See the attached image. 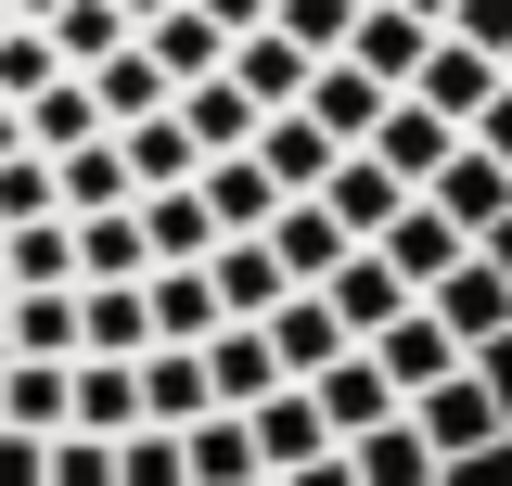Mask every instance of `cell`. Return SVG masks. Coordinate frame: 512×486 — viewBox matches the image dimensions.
<instances>
[{
	"instance_id": "39",
	"label": "cell",
	"mask_w": 512,
	"mask_h": 486,
	"mask_svg": "<svg viewBox=\"0 0 512 486\" xmlns=\"http://www.w3.org/2000/svg\"><path fill=\"white\" fill-rule=\"evenodd\" d=\"M52 77H64V64H52V39H39V26H0V103H13V116H26Z\"/></svg>"
},
{
	"instance_id": "4",
	"label": "cell",
	"mask_w": 512,
	"mask_h": 486,
	"mask_svg": "<svg viewBox=\"0 0 512 486\" xmlns=\"http://www.w3.org/2000/svg\"><path fill=\"white\" fill-rule=\"evenodd\" d=\"M372 256H384V282H397V295L423 307V295H436V282H448V269H461V256H474V243H461V231H448V218H436V205H423V192H410V205H397V218H384V243H372Z\"/></svg>"
},
{
	"instance_id": "46",
	"label": "cell",
	"mask_w": 512,
	"mask_h": 486,
	"mask_svg": "<svg viewBox=\"0 0 512 486\" xmlns=\"http://www.w3.org/2000/svg\"><path fill=\"white\" fill-rule=\"evenodd\" d=\"M192 13H205L218 39H256V26H269V0H192Z\"/></svg>"
},
{
	"instance_id": "13",
	"label": "cell",
	"mask_w": 512,
	"mask_h": 486,
	"mask_svg": "<svg viewBox=\"0 0 512 486\" xmlns=\"http://www.w3.org/2000/svg\"><path fill=\"white\" fill-rule=\"evenodd\" d=\"M308 77H320V64L295 52V39H269V26H256V39H231V90H244L256 116H295V103H308Z\"/></svg>"
},
{
	"instance_id": "15",
	"label": "cell",
	"mask_w": 512,
	"mask_h": 486,
	"mask_svg": "<svg viewBox=\"0 0 512 486\" xmlns=\"http://www.w3.org/2000/svg\"><path fill=\"white\" fill-rule=\"evenodd\" d=\"M77 231V295H128V282H154V256H141V218H64Z\"/></svg>"
},
{
	"instance_id": "25",
	"label": "cell",
	"mask_w": 512,
	"mask_h": 486,
	"mask_svg": "<svg viewBox=\"0 0 512 486\" xmlns=\"http://www.w3.org/2000/svg\"><path fill=\"white\" fill-rule=\"evenodd\" d=\"M205 295H218V320H269V307H282V256H269V231H256V243H218V256H205Z\"/></svg>"
},
{
	"instance_id": "30",
	"label": "cell",
	"mask_w": 512,
	"mask_h": 486,
	"mask_svg": "<svg viewBox=\"0 0 512 486\" xmlns=\"http://www.w3.org/2000/svg\"><path fill=\"white\" fill-rule=\"evenodd\" d=\"M52 205H64V218H116V205H141V192H128V154H116V141H77V154L52 167Z\"/></svg>"
},
{
	"instance_id": "2",
	"label": "cell",
	"mask_w": 512,
	"mask_h": 486,
	"mask_svg": "<svg viewBox=\"0 0 512 486\" xmlns=\"http://www.w3.org/2000/svg\"><path fill=\"white\" fill-rule=\"evenodd\" d=\"M423 320H436L461 359H487V346H512V256H461L436 295H423Z\"/></svg>"
},
{
	"instance_id": "48",
	"label": "cell",
	"mask_w": 512,
	"mask_h": 486,
	"mask_svg": "<svg viewBox=\"0 0 512 486\" xmlns=\"http://www.w3.org/2000/svg\"><path fill=\"white\" fill-rule=\"evenodd\" d=\"M397 13H410V26H436V39H448V13H461V0H397Z\"/></svg>"
},
{
	"instance_id": "11",
	"label": "cell",
	"mask_w": 512,
	"mask_h": 486,
	"mask_svg": "<svg viewBox=\"0 0 512 486\" xmlns=\"http://www.w3.org/2000/svg\"><path fill=\"white\" fill-rule=\"evenodd\" d=\"M269 256H282V295H320L359 243L333 231V205H282V218H269Z\"/></svg>"
},
{
	"instance_id": "45",
	"label": "cell",
	"mask_w": 512,
	"mask_h": 486,
	"mask_svg": "<svg viewBox=\"0 0 512 486\" xmlns=\"http://www.w3.org/2000/svg\"><path fill=\"white\" fill-rule=\"evenodd\" d=\"M474 154H500V167H512V77L487 90V116H474Z\"/></svg>"
},
{
	"instance_id": "49",
	"label": "cell",
	"mask_w": 512,
	"mask_h": 486,
	"mask_svg": "<svg viewBox=\"0 0 512 486\" xmlns=\"http://www.w3.org/2000/svg\"><path fill=\"white\" fill-rule=\"evenodd\" d=\"M13 154H26V116H13V103H0V167H13Z\"/></svg>"
},
{
	"instance_id": "6",
	"label": "cell",
	"mask_w": 512,
	"mask_h": 486,
	"mask_svg": "<svg viewBox=\"0 0 512 486\" xmlns=\"http://www.w3.org/2000/svg\"><path fill=\"white\" fill-rule=\"evenodd\" d=\"M192 359H205V397H218V410H269V397H282V359H269V333H256V320L205 333Z\"/></svg>"
},
{
	"instance_id": "10",
	"label": "cell",
	"mask_w": 512,
	"mask_h": 486,
	"mask_svg": "<svg viewBox=\"0 0 512 486\" xmlns=\"http://www.w3.org/2000/svg\"><path fill=\"white\" fill-rule=\"evenodd\" d=\"M423 52H436V26H410L397 0H372V13H359V39H346V64H359L372 90H397V103H410V77H423Z\"/></svg>"
},
{
	"instance_id": "37",
	"label": "cell",
	"mask_w": 512,
	"mask_h": 486,
	"mask_svg": "<svg viewBox=\"0 0 512 486\" xmlns=\"http://www.w3.org/2000/svg\"><path fill=\"white\" fill-rule=\"evenodd\" d=\"M77 141H103V116H90V90H77V77H52V90L26 103V154H39V167H64Z\"/></svg>"
},
{
	"instance_id": "21",
	"label": "cell",
	"mask_w": 512,
	"mask_h": 486,
	"mask_svg": "<svg viewBox=\"0 0 512 486\" xmlns=\"http://www.w3.org/2000/svg\"><path fill=\"white\" fill-rule=\"evenodd\" d=\"M180 486H269V461H256L244 410H205V423L180 435Z\"/></svg>"
},
{
	"instance_id": "28",
	"label": "cell",
	"mask_w": 512,
	"mask_h": 486,
	"mask_svg": "<svg viewBox=\"0 0 512 486\" xmlns=\"http://www.w3.org/2000/svg\"><path fill=\"white\" fill-rule=\"evenodd\" d=\"M205 410H218V397H205V359H192V346H154V359H141V423H154V435H192Z\"/></svg>"
},
{
	"instance_id": "29",
	"label": "cell",
	"mask_w": 512,
	"mask_h": 486,
	"mask_svg": "<svg viewBox=\"0 0 512 486\" xmlns=\"http://www.w3.org/2000/svg\"><path fill=\"white\" fill-rule=\"evenodd\" d=\"M64 435H141V359H77V423Z\"/></svg>"
},
{
	"instance_id": "42",
	"label": "cell",
	"mask_w": 512,
	"mask_h": 486,
	"mask_svg": "<svg viewBox=\"0 0 512 486\" xmlns=\"http://www.w3.org/2000/svg\"><path fill=\"white\" fill-rule=\"evenodd\" d=\"M116 486H180V435H116Z\"/></svg>"
},
{
	"instance_id": "33",
	"label": "cell",
	"mask_w": 512,
	"mask_h": 486,
	"mask_svg": "<svg viewBox=\"0 0 512 486\" xmlns=\"http://www.w3.org/2000/svg\"><path fill=\"white\" fill-rule=\"evenodd\" d=\"M77 359H154V307L128 295H77Z\"/></svg>"
},
{
	"instance_id": "8",
	"label": "cell",
	"mask_w": 512,
	"mask_h": 486,
	"mask_svg": "<svg viewBox=\"0 0 512 486\" xmlns=\"http://www.w3.org/2000/svg\"><path fill=\"white\" fill-rule=\"evenodd\" d=\"M244 435H256V461H269V486H282V474H308V461H333V423H320V397H308V384H282L269 410H244Z\"/></svg>"
},
{
	"instance_id": "34",
	"label": "cell",
	"mask_w": 512,
	"mask_h": 486,
	"mask_svg": "<svg viewBox=\"0 0 512 486\" xmlns=\"http://www.w3.org/2000/svg\"><path fill=\"white\" fill-rule=\"evenodd\" d=\"M141 307H154V346H205V333H231V320H218V295H205V269H154V282H141Z\"/></svg>"
},
{
	"instance_id": "26",
	"label": "cell",
	"mask_w": 512,
	"mask_h": 486,
	"mask_svg": "<svg viewBox=\"0 0 512 486\" xmlns=\"http://www.w3.org/2000/svg\"><path fill=\"white\" fill-rule=\"evenodd\" d=\"M180 128H192V154H205V167H218V154H256V103L244 90H231V64H218V77H205V90H180Z\"/></svg>"
},
{
	"instance_id": "35",
	"label": "cell",
	"mask_w": 512,
	"mask_h": 486,
	"mask_svg": "<svg viewBox=\"0 0 512 486\" xmlns=\"http://www.w3.org/2000/svg\"><path fill=\"white\" fill-rule=\"evenodd\" d=\"M39 39H52V64H64V77H90V64H116V52H128V13H116V0H64Z\"/></svg>"
},
{
	"instance_id": "32",
	"label": "cell",
	"mask_w": 512,
	"mask_h": 486,
	"mask_svg": "<svg viewBox=\"0 0 512 486\" xmlns=\"http://www.w3.org/2000/svg\"><path fill=\"white\" fill-rule=\"evenodd\" d=\"M346 474H359V486H448V461L410 435V410H397V423H372L359 448H346Z\"/></svg>"
},
{
	"instance_id": "38",
	"label": "cell",
	"mask_w": 512,
	"mask_h": 486,
	"mask_svg": "<svg viewBox=\"0 0 512 486\" xmlns=\"http://www.w3.org/2000/svg\"><path fill=\"white\" fill-rule=\"evenodd\" d=\"M0 359H64V371H77V295H13Z\"/></svg>"
},
{
	"instance_id": "16",
	"label": "cell",
	"mask_w": 512,
	"mask_h": 486,
	"mask_svg": "<svg viewBox=\"0 0 512 486\" xmlns=\"http://www.w3.org/2000/svg\"><path fill=\"white\" fill-rule=\"evenodd\" d=\"M256 167H269V192H282V205H320V180H333L346 154H333L308 116H269V128H256Z\"/></svg>"
},
{
	"instance_id": "36",
	"label": "cell",
	"mask_w": 512,
	"mask_h": 486,
	"mask_svg": "<svg viewBox=\"0 0 512 486\" xmlns=\"http://www.w3.org/2000/svg\"><path fill=\"white\" fill-rule=\"evenodd\" d=\"M359 13H372V0H269V39H295L308 64H346Z\"/></svg>"
},
{
	"instance_id": "5",
	"label": "cell",
	"mask_w": 512,
	"mask_h": 486,
	"mask_svg": "<svg viewBox=\"0 0 512 486\" xmlns=\"http://www.w3.org/2000/svg\"><path fill=\"white\" fill-rule=\"evenodd\" d=\"M359 359L384 371V397H397V410H410V397H436L448 371H474V359H461V346L436 333V320H423V307H397V320H384V333L359 346Z\"/></svg>"
},
{
	"instance_id": "7",
	"label": "cell",
	"mask_w": 512,
	"mask_h": 486,
	"mask_svg": "<svg viewBox=\"0 0 512 486\" xmlns=\"http://www.w3.org/2000/svg\"><path fill=\"white\" fill-rule=\"evenodd\" d=\"M359 154H372V167H384L397 192H423V180L448 167V154H461V128H448V116H423V103H384V128L359 141Z\"/></svg>"
},
{
	"instance_id": "24",
	"label": "cell",
	"mask_w": 512,
	"mask_h": 486,
	"mask_svg": "<svg viewBox=\"0 0 512 486\" xmlns=\"http://www.w3.org/2000/svg\"><path fill=\"white\" fill-rule=\"evenodd\" d=\"M0 295H77V231H64V218L0 231Z\"/></svg>"
},
{
	"instance_id": "12",
	"label": "cell",
	"mask_w": 512,
	"mask_h": 486,
	"mask_svg": "<svg viewBox=\"0 0 512 486\" xmlns=\"http://www.w3.org/2000/svg\"><path fill=\"white\" fill-rule=\"evenodd\" d=\"M192 205L218 218V243H256L269 218H282V192H269V167H256V154H218V167L192 180Z\"/></svg>"
},
{
	"instance_id": "20",
	"label": "cell",
	"mask_w": 512,
	"mask_h": 486,
	"mask_svg": "<svg viewBox=\"0 0 512 486\" xmlns=\"http://www.w3.org/2000/svg\"><path fill=\"white\" fill-rule=\"evenodd\" d=\"M116 154H128V192H192V180H205L180 103H167V116H141V128H116Z\"/></svg>"
},
{
	"instance_id": "18",
	"label": "cell",
	"mask_w": 512,
	"mask_h": 486,
	"mask_svg": "<svg viewBox=\"0 0 512 486\" xmlns=\"http://www.w3.org/2000/svg\"><path fill=\"white\" fill-rule=\"evenodd\" d=\"M141 64H154V77H167V90H205V77H218V64H231V39H218V26H205V13H154V26H141Z\"/></svg>"
},
{
	"instance_id": "14",
	"label": "cell",
	"mask_w": 512,
	"mask_h": 486,
	"mask_svg": "<svg viewBox=\"0 0 512 486\" xmlns=\"http://www.w3.org/2000/svg\"><path fill=\"white\" fill-rule=\"evenodd\" d=\"M487 90H500V64H474L461 39H436V52H423V77H410V103H423V116H448L461 141H474V116H487Z\"/></svg>"
},
{
	"instance_id": "41",
	"label": "cell",
	"mask_w": 512,
	"mask_h": 486,
	"mask_svg": "<svg viewBox=\"0 0 512 486\" xmlns=\"http://www.w3.org/2000/svg\"><path fill=\"white\" fill-rule=\"evenodd\" d=\"M448 39H461L474 64H500V77H512V0H461V13H448Z\"/></svg>"
},
{
	"instance_id": "23",
	"label": "cell",
	"mask_w": 512,
	"mask_h": 486,
	"mask_svg": "<svg viewBox=\"0 0 512 486\" xmlns=\"http://www.w3.org/2000/svg\"><path fill=\"white\" fill-rule=\"evenodd\" d=\"M128 218H141V256H154V269H205V256H218V218H205L192 192H141Z\"/></svg>"
},
{
	"instance_id": "3",
	"label": "cell",
	"mask_w": 512,
	"mask_h": 486,
	"mask_svg": "<svg viewBox=\"0 0 512 486\" xmlns=\"http://www.w3.org/2000/svg\"><path fill=\"white\" fill-rule=\"evenodd\" d=\"M423 205H436V218H448L461 243H474V256H500V231H512V167L461 141V154H448L436 180H423Z\"/></svg>"
},
{
	"instance_id": "1",
	"label": "cell",
	"mask_w": 512,
	"mask_h": 486,
	"mask_svg": "<svg viewBox=\"0 0 512 486\" xmlns=\"http://www.w3.org/2000/svg\"><path fill=\"white\" fill-rule=\"evenodd\" d=\"M410 435L436 448L448 474H461V461H500V448H512V397H500V371L474 359V371H448L436 397H410Z\"/></svg>"
},
{
	"instance_id": "47",
	"label": "cell",
	"mask_w": 512,
	"mask_h": 486,
	"mask_svg": "<svg viewBox=\"0 0 512 486\" xmlns=\"http://www.w3.org/2000/svg\"><path fill=\"white\" fill-rule=\"evenodd\" d=\"M282 486H359V474H346V448H333V461H308V474H282Z\"/></svg>"
},
{
	"instance_id": "27",
	"label": "cell",
	"mask_w": 512,
	"mask_h": 486,
	"mask_svg": "<svg viewBox=\"0 0 512 486\" xmlns=\"http://www.w3.org/2000/svg\"><path fill=\"white\" fill-rule=\"evenodd\" d=\"M320 205H333V231H346V243H359V256H372V243H384V218H397V205H410V192L384 180L372 154H346V167H333V180H320Z\"/></svg>"
},
{
	"instance_id": "19",
	"label": "cell",
	"mask_w": 512,
	"mask_h": 486,
	"mask_svg": "<svg viewBox=\"0 0 512 486\" xmlns=\"http://www.w3.org/2000/svg\"><path fill=\"white\" fill-rule=\"evenodd\" d=\"M0 423L13 435H64L77 423V371L64 359H0Z\"/></svg>"
},
{
	"instance_id": "31",
	"label": "cell",
	"mask_w": 512,
	"mask_h": 486,
	"mask_svg": "<svg viewBox=\"0 0 512 486\" xmlns=\"http://www.w3.org/2000/svg\"><path fill=\"white\" fill-rule=\"evenodd\" d=\"M320 307H333V333H346V346H372L384 320H397V282H384V256H346V269H333V282H320Z\"/></svg>"
},
{
	"instance_id": "17",
	"label": "cell",
	"mask_w": 512,
	"mask_h": 486,
	"mask_svg": "<svg viewBox=\"0 0 512 486\" xmlns=\"http://www.w3.org/2000/svg\"><path fill=\"white\" fill-rule=\"evenodd\" d=\"M256 333H269V359H282V384H320V371L346 359V333H333V307H320V295H282L269 320H256Z\"/></svg>"
},
{
	"instance_id": "22",
	"label": "cell",
	"mask_w": 512,
	"mask_h": 486,
	"mask_svg": "<svg viewBox=\"0 0 512 486\" xmlns=\"http://www.w3.org/2000/svg\"><path fill=\"white\" fill-rule=\"evenodd\" d=\"M308 397H320V423H333V448H359V435H372V423H397V397H384V371L359 359V346H346V359L320 371Z\"/></svg>"
},
{
	"instance_id": "43",
	"label": "cell",
	"mask_w": 512,
	"mask_h": 486,
	"mask_svg": "<svg viewBox=\"0 0 512 486\" xmlns=\"http://www.w3.org/2000/svg\"><path fill=\"white\" fill-rule=\"evenodd\" d=\"M52 486H116V448L103 435H52Z\"/></svg>"
},
{
	"instance_id": "44",
	"label": "cell",
	"mask_w": 512,
	"mask_h": 486,
	"mask_svg": "<svg viewBox=\"0 0 512 486\" xmlns=\"http://www.w3.org/2000/svg\"><path fill=\"white\" fill-rule=\"evenodd\" d=\"M0 486H52V435H13V423H0Z\"/></svg>"
},
{
	"instance_id": "9",
	"label": "cell",
	"mask_w": 512,
	"mask_h": 486,
	"mask_svg": "<svg viewBox=\"0 0 512 486\" xmlns=\"http://www.w3.org/2000/svg\"><path fill=\"white\" fill-rule=\"evenodd\" d=\"M384 103H397V90H372L359 64H320V77H308V103H295V116H308L320 141H333V154H359V141L384 128Z\"/></svg>"
},
{
	"instance_id": "50",
	"label": "cell",
	"mask_w": 512,
	"mask_h": 486,
	"mask_svg": "<svg viewBox=\"0 0 512 486\" xmlns=\"http://www.w3.org/2000/svg\"><path fill=\"white\" fill-rule=\"evenodd\" d=\"M0 333H13V295H0Z\"/></svg>"
},
{
	"instance_id": "40",
	"label": "cell",
	"mask_w": 512,
	"mask_h": 486,
	"mask_svg": "<svg viewBox=\"0 0 512 486\" xmlns=\"http://www.w3.org/2000/svg\"><path fill=\"white\" fill-rule=\"evenodd\" d=\"M39 218H64V205H52V167L13 154V167H0V231H39Z\"/></svg>"
}]
</instances>
